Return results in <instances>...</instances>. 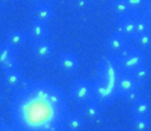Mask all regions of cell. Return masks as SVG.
Masks as SVG:
<instances>
[{
  "label": "cell",
  "mask_w": 151,
  "mask_h": 131,
  "mask_svg": "<svg viewBox=\"0 0 151 131\" xmlns=\"http://www.w3.org/2000/svg\"><path fill=\"white\" fill-rule=\"evenodd\" d=\"M68 101L64 89L51 82L32 80L22 83L11 100L12 127L19 131L64 130Z\"/></svg>",
  "instance_id": "cell-1"
},
{
  "label": "cell",
  "mask_w": 151,
  "mask_h": 131,
  "mask_svg": "<svg viewBox=\"0 0 151 131\" xmlns=\"http://www.w3.org/2000/svg\"><path fill=\"white\" fill-rule=\"evenodd\" d=\"M94 93L92 84L85 79H77L71 84L68 97L76 105L81 106L91 101Z\"/></svg>",
  "instance_id": "cell-2"
},
{
  "label": "cell",
  "mask_w": 151,
  "mask_h": 131,
  "mask_svg": "<svg viewBox=\"0 0 151 131\" xmlns=\"http://www.w3.org/2000/svg\"><path fill=\"white\" fill-rule=\"evenodd\" d=\"M18 52L5 42L0 45V70L3 73L18 66Z\"/></svg>",
  "instance_id": "cell-3"
},
{
  "label": "cell",
  "mask_w": 151,
  "mask_h": 131,
  "mask_svg": "<svg viewBox=\"0 0 151 131\" xmlns=\"http://www.w3.org/2000/svg\"><path fill=\"white\" fill-rule=\"evenodd\" d=\"M55 62L61 70L71 73L75 72L80 65L78 56L70 52H62L58 53Z\"/></svg>",
  "instance_id": "cell-4"
},
{
  "label": "cell",
  "mask_w": 151,
  "mask_h": 131,
  "mask_svg": "<svg viewBox=\"0 0 151 131\" xmlns=\"http://www.w3.org/2000/svg\"><path fill=\"white\" fill-rule=\"evenodd\" d=\"M32 51L34 56L41 61L50 60L55 53L54 46L48 39L34 43Z\"/></svg>",
  "instance_id": "cell-5"
},
{
  "label": "cell",
  "mask_w": 151,
  "mask_h": 131,
  "mask_svg": "<svg viewBox=\"0 0 151 131\" xmlns=\"http://www.w3.org/2000/svg\"><path fill=\"white\" fill-rule=\"evenodd\" d=\"M30 38L34 43L47 40L48 24L34 20L30 28Z\"/></svg>",
  "instance_id": "cell-6"
},
{
  "label": "cell",
  "mask_w": 151,
  "mask_h": 131,
  "mask_svg": "<svg viewBox=\"0 0 151 131\" xmlns=\"http://www.w3.org/2000/svg\"><path fill=\"white\" fill-rule=\"evenodd\" d=\"M53 16V10L47 4L43 2L35 5L33 9L34 20L48 23Z\"/></svg>",
  "instance_id": "cell-7"
},
{
  "label": "cell",
  "mask_w": 151,
  "mask_h": 131,
  "mask_svg": "<svg viewBox=\"0 0 151 131\" xmlns=\"http://www.w3.org/2000/svg\"><path fill=\"white\" fill-rule=\"evenodd\" d=\"M84 120L79 111H70L65 121L64 130L70 131L81 130L84 126Z\"/></svg>",
  "instance_id": "cell-8"
},
{
  "label": "cell",
  "mask_w": 151,
  "mask_h": 131,
  "mask_svg": "<svg viewBox=\"0 0 151 131\" xmlns=\"http://www.w3.org/2000/svg\"><path fill=\"white\" fill-rule=\"evenodd\" d=\"M3 73V82L7 88L16 89L22 84L23 75L18 66Z\"/></svg>",
  "instance_id": "cell-9"
},
{
  "label": "cell",
  "mask_w": 151,
  "mask_h": 131,
  "mask_svg": "<svg viewBox=\"0 0 151 131\" xmlns=\"http://www.w3.org/2000/svg\"><path fill=\"white\" fill-rule=\"evenodd\" d=\"M28 37L27 35L21 31H13L6 34L5 42L19 50L20 48L23 46L27 42Z\"/></svg>",
  "instance_id": "cell-10"
},
{
  "label": "cell",
  "mask_w": 151,
  "mask_h": 131,
  "mask_svg": "<svg viewBox=\"0 0 151 131\" xmlns=\"http://www.w3.org/2000/svg\"><path fill=\"white\" fill-rule=\"evenodd\" d=\"M11 130V127L0 118V131H7Z\"/></svg>",
  "instance_id": "cell-11"
},
{
  "label": "cell",
  "mask_w": 151,
  "mask_h": 131,
  "mask_svg": "<svg viewBox=\"0 0 151 131\" xmlns=\"http://www.w3.org/2000/svg\"><path fill=\"white\" fill-rule=\"evenodd\" d=\"M122 87L124 88V89H129L130 86H131V83L130 82V81L127 80H123L122 83Z\"/></svg>",
  "instance_id": "cell-12"
},
{
  "label": "cell",
  "mask_w": 151,
  "mask_h": 131,
  "mask_svg": "<svg viewBox=\"0 0 151 131\" xmlns=\"http://www.w3.org/2000/svg\"><path fill=\"white\" fill-rule=\"evenodd\" d=\"M138 110L139 112L140 113H144L146 111V109H147V106L145 105V104H142L141 105H140L139 107H138Z\"/></svg>",
  "instance_id": "cell-13"
},
{
  "label": "cell",
  "mask_w": 151,
  "mask_h": 131,
  "mask_svg": "<svg viewBox=\"0 0 151 131\" xmlns=\"http://www.w3.org/2000/svg\"><path fill=\"white\" fill-rule=\"evenodd\" d=\"M5 100V95L4 93L0 90V107L4 103Z\"/></svg>",
  "instance_id": "cell-14"
},
{
  "label": "cell",
  "mask_w": 151,
  "mask_h": 131,
  "mask_svg": "<svg viewBox=\"0 0 151 131\" xmlns=\"http://www.w3.org/2000/svg\"><path fill=\"white\" fill-rule=\"evenodd\" d=\"M35 5L38 4H41V3H43L45 2V0H31Z\"/></svg>",
  "instance_id": "cell-15"
},
{
  "label": "cell",
  "mask_w": 151,
  "mask_h": 131,
  "mask_svg": "<svg viewBox=\"0 0 151 131\" xmlns=\"http://www.w3.org/2000/svg\"><path fill=\"white\" fill-rule=\"evenodd\" d=\"M13 0H0V4H7L11 2Z\"/></svg>",
  "instance_id": "cell-16"
},
{
  "label": "cell",
  "mask_w": 151,
  "mask_h": 131,
  "mask_svg": "<svg viewBox=\"0 0 151 131\" xmlns=\"http://www.w3.org/2000/svg\"><path fill=\"white\" fill-rule=\"evenodd\" d=\"M138 127H139V128H140V129H143V128H144V127H145V123L143 122H139V125H138Z\"/></svg>",
  "instance_id": "cell-17"
},
{
  "label": "cell",
  "mask_w": 151,
  "mask_h": 131,
  "mask_svg": "<svg viewBox=\"0 0 151 131\" xmlns=\"http://www.w3.org/2000/svg\"><path fill=\"white\" fill-rule=\"evenodd\" d=\"M113 44H114V45L116 47L119 46V42H118L117 41H114L113 42Z\"/></svg>",
  "instance_id": "cell-18"
},
{
  "label": "cell",
  "mask_w": 151,
  "mask_h": 131,
  "mask_svg": "<svg viewBox=\"0 0 151 131\" xmlns=\"http://www.w3.org/2000/svg\"><path fill=\"white\" fill-rule=\"evenodd\" d=\"M139 1H140L139 0H130V2L131 3H134V4H136V3L139 2Z\"/></svg>",
  "instance_id": "cell-19"
},
{
  "label": "cell",
  "mask_w": 151,
  "mask_h": 131,
  "mask_svg": "<svg viewBox=\"0 0 151 131\" xmlns=\"http://www.w3.org/2000/svg\"><path fill=\"white\" fill-rule=\"evenodd\" d=\"M132 29V25H129V26H128L127 27V30H130V29Z\"/></svg>",
  "instance_id": "cell-20"
},
{
  "label": "cell",
  "mask_w": 151,
  "mask_h": 131,
  "mask_svg": "<svg viewBox=\"0 0 151 131\" xmlns=\"http://www.w3.org/2000/svg\"><path fill=\"white\" fill-rule=\"evenodd\" d=\"M143 25H139V29H140V30H141V29H143Z\"/></svg>",
  "instance_id": "cell-21"
},
{
  "label": "cell",
  "mask_w": 151,
  "mask_h": 131,
  "mask_svg": "<svg viewBox=\"0 0 151 131\" xmlns=\"http://www.w3.org/2000/svg\"><path fill=\"white\" fill-rule=\"evenodd\" d=\"M0 15H1V14H0Z\"/></svg>",
  "instance_id": "cell-22"
}]
</instances>
